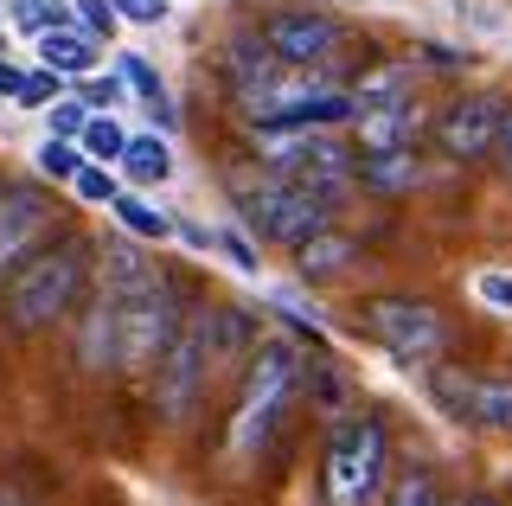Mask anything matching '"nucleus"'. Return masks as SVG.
<instances>
[{"label":"nucleus","mask_w":512,"mask_h":506,"mask_svg":"<svg viewBox=\"0 0 512 506\" xmlns=\"http://www.w3.org/2000/svg\"><path fill=\"white\" fill-rule=\"evenodd\" d=\"M96 282L116 295V340H122V366L116 372L148 378L160 366V353H167V340L180 334L186 308H192L186 282L154 270L135 244H103V276Z\"/></svg>","instance_id":"f257e3e1"},{"label":"nucleus","mask_w":512,"mask_h":506,"mask_svg":"<svg viewBox=\"0 0 512 506\" xmlns=\"http://www.w3.org/2000/svg\"><path fill=\"white\" fill-rule=\"evenodd\" d=\"M90 263H96V244L84 231H52L39 250L0 282V321L13 334H52L77 314V302L90 295Z\"/></svg>","instance_id":"f03ea898"},{"label":"nucleus","mask_w":512,"mask_h":506,"mask_svg":"<svg viewBox=\"0 0 512 506\" xmlns=\"http://www.w3.org/2000/svg\"><path fill=\"white\" fill-rule=\"evenodd\" d=\"M301 372H308V359H301L295 340L256 334V346L244 353V366H237V398L224 410V455L231 462H256L276 442L282 417L301 398Z\"/></svg>","instance_id":"7ed1b4c3"},{"label":"nucleus","mask_w":512,"mask_h":506,"mask_svg":"<svg viewBox=\"0 0 512 506\" xmlns=\"http://www.w3.org/2000/svg\"><path fill=\"white\" fill-rule=\"evenodd\" d=\"M224 193H231L244 231L263 237V244H276V250H301L314 231L333 225V212H340V199H333V193L301 186V180H282V173H269L263 161L231 167V173H224Z\"/></svg>","instance_id":"20e7f679"},{"label":"nucleus","mask_w":512,"mask_h":506,"mask_svg":"<svg viewBox=\"0 0 512 506\" xmlns=\"http://www.w3.org/2000/svg\"><path fill=\"white\" fill-rule=\"evenodd\" d=\"M391 481V436L372 410L333 417L327 449H320V500L327 506H372Z\"/></svg>","instance_id":"39448f33"},{"label":"nucleus","mask_w":512,"mask_h":506,"mask_svg":"<svg viewBox=\"0 0 512 506\" xmlns=\"http://www.w3.org/2000/svg\"><path fill=\"white\" fill-rule=\"evenodd\" d=\"M359 334L391 353V366L429 372L448 353V314L423 295H372L359 302Z\"/></svg>","instance_id":"423d86ee"},{"label":"nucleus","mask_w":512,"mask_h":506,"mask_svg":"<svg viewBox=\"0 0 512 506\" xmlns=\"http://www.w3.org/2000/svg\"><path fill=\"white\" fill-rule=\"evenodd\" d=\"M212 372H218V359H212V327H205V308L192 302L186 321H180V334L167 340V353H160V366L148 372V378H154V410H160V423H167V430H186V423L199 417Z\"/></svg>","instance_id":"0eeeda50"},{"label":"nucleus","mask_w":512,"mask_h":506,"mask_svg":"<svg viewBox=\"0 0 512 506\" xmlns=\"http://www.w3.org/2000/svg\"><path fill=\"white\" fill-rule=\"evenodd\" d=\"M256 161L282 180H301V186H320V193L346 199L352 186V167H359V148H346L333 129H301V135H256Z\"/></svg>","instance_id":"6e6552de"},{"label":"nucleus","mask_w":512,"mask_h":506,"mask_svg":"<svg viewBox=\"0 0 512 506\" xmlns=\"http://www.w3.org/2000/svg\"><path fill=\"white\" fill-rule=\"evenodd\" d=\"M506 109L512 103L500 90H461L442 109H429V141H436V154L448 167H480L493 154V141H500Z\"/></svg>","instance_id":"1a4fd4ad"},{"label":"nucleus","mask_w":512,"mask_h":506,"mask_svg":"<svg viewBox=\"0 0 512 506\" xmlns=\"http://www.w3.org/2000/svg\"><path fill=\"white\" fill-rule=\"evenodd\" d=\"M429 398L442 404V417L468 423V430L512 436V378L461 372V366H429Z\"/></svg>","instance_id":"9d476101"},{"label":"nucleus","mask_w":512,"mask_h":506,"mask_svg":"<svg viewBox=\"0 0 512 506\" xmlns=\"http://www.w3.org/2000/svg\"><path fill=\"white\" fill-rule=\"evenodd\" d=\"M256 33L269 39V52H276L288 71L333 65V52L346 45V26L333 20L327 7H269L263 20H256Z\"/></svg>","instance_id":"9b49d317"},{"label":"nucleus","mask_w":512,"mask_h":506,"mask_svg":"<svg viewBox=\"0 0 512 506\" xmlns=\"http://www.w3.org/2000/svg\"><path fill=\"white\" fill-rule=\"evenodd\" d=\"M58 231V199L32 180H0V282Z\"/></svg>","instance_id":"f8f14e48"},{"label":"nucleus","mask_w":512,"mask_h":506,"mask_svg":"<svg viewBox=\"0 0 512 506\" xmlns=\"http://www.w3.org/2000/svg\"><path fill=\"white\" fill-rule=\"evenodd\" d=\"M71 359L84 366L90 378H103V372H116L122 366V340H116V295L96 282V289L77 302L71 314Z\"/></svg>","instance_id":"ddd939ff"},{"label":"nucleus","mask_w":512,"mask_h":506,"mask_svg":"<svg viewBox=\"0 0 512 506\" xmlns=\"http://www.w3.org/2000/svg\"><path fill=\"white\" fill-rule=\"evenodd\" d=\"M218 71H224V90H231V97H244V90L269 84V77L282 71V58L269 52V39L256 33V26H244V33H231V39L218 45Z\"/></svg>","instance_id":"4468645a"},{"label":"nucleus","mask_w":512,"mask_h":506,"mask_svg":"<svg viewBox=\"0 0 512 506\" xmlns=\"http://www.w3.org/2000/svg\"><path fill=\"white\" fill-rule=\"evenodd\" d=\"M352 103H359V116H372V109H397V103H416V58H372L359 77H352Z\"/></svg>","instance_id":"2eb2a0df"},{"label":"nucleus","mask_w":512,"mask_h":506,"mask_svg":"<svg viewBox=\"0 0 512 506\" xmlns=\"http://www.w3.org/2000/svg\"><path fill=\"white\" fill-rule=\"evenodd\" d=\"M423 135H429V109L423 103H397V109H372V116H359V154L416 148Z\"/></svg>","instance_id":"dca6fc26"},{"label":"nucleus","mask_w":512,"mask_h":506,"mask_svg":"<svg viewBox=\"0 0 512 506\" xmlns=\"http://www.w3.org/2000/svg\"><path fill=\"white\" fill-rule=\"evenodd\" d=\"M352 180L365 186V193L378 199H404L423 186V154L416 148H391V154H359V167H352Z\"/></svg>","instance_id":"f3484780"},{"label":"nucleus","mask_w":512,"mask_h":506,"mask_svg":"<svg viewBox=\"0 0 512 506\" xmlns=\"http://www.w3.org/2000/svg\"><path fill=\"white\" fill-rule=\"evenodd\" d=\"M288 257H295L301 282H333V276H346L352 263H359V244H352L340 225H327V231H314L301 250H288Z\"/></svg>","instance_id":"a211bd4d"},{"label":"nucleus","mask_w":512,"mask_h":506,"mask_svg":"<svg viewBox=\"0 0 512 506\" xmlns=\"http://www.w3.org/2000/svg\"><path fill=\"white\" fill-rule=\"evenodd\" d=\"M205 327H212V359H218V372L224 366H244V353L256 346V314H244V308H212L205 302Z\"/></svg>","instance_id":"6ab92c4d"},{"label":"nucleus","mask_w":512,"mask_h":506,"mask_svg":"<svg viewBox=\"0 0 512 506\" xmlns=\"http://www.w3.org/2000/svg\"><path fill=\"white\" fill-rule=\"evenodd\" d=\"M39 58H45V71H58V77H90L96 71V39L84 26H52V33H39Z\"/></svg>","instance_id":"aec40b11"},{"label":"nucleus","mask_w":512,"mask_h":506,"mask_svg":"<svg viewBox=\"0 0 512 506\" xmlns=\"http://www.w3.org/2000/svg\"><path fill=\"white\" fill-rule=\"evenodd\" d=\"M116 71H122V84L135 90V97L148 103V109H154V122H160V129H173V103H167V84H160V71L148 65V58H141V52H116Z\"/></svg>","instance_id":"412c9836"},{"label":"nucleus","mask_w":512,"mask_h":506,"mask_svg":"<svg viewBox=\"0 0 512 506\" xmlns=\"http://www.w3.org/2000/svg\"><path fill=\"white\" fill-rule=\"evenodd\" d=\"M122 173H128V180H135V186H160V180H167V173H173V154H167V141H154V135H128V148H122Z\"/></svg>","instance_id":"4be33fe9"},{"label":"nucleus","mask_w":512,"mask_h":506,"mask_svg":"<svg viewBox=\"0 0 512 506\" xmlns=\"http://www.w3.org/2000/svg\"><path fill=\"white\" fill-rule=\"evenodd\" d=\"M109 212L122 218V231H128V237H154V244H160V237H173V218L160 212L154 199H141V193H122L116 205H109Z\"/></svg>","instance_id":"5701e85b"},{"label":"nucleus","mask_w":512,"mask_h":506,"mask_svg":"<svg viewBox=\"0 0 512 506\" xmlns=\"http://www.w3.org/2000/svg\"><path fill=\"white\" fill-rule=\"evenodd\" d=\"M384 506H442V494H436V474L429 468H397L391 481H384V494H378Z\"/></svg>","instance_id":"b1692460"},{"label":"nucleus","mask_w":512,"mask_h":506,"mask_svg":"<svg viewBox=\"0 0 512 506\" xmlns=\"http://www.w3.org/2000/svg\"><path fill=\"white\" fill-rule=\"evenodd\" d=\"M77 148L90 154V161H122V148H128V135H122V122L109 116V109H96V116L84 122V135H77Z\"/></svg>","instance_id":"393cba45"},{"label":"nucleus","mask_w":512,"mask_h":506,"mask_svg":"<svg viewBox=\"0 0 512 506\" xmlns=\"http://www.w3.org/2000/svg\"><path fill=\"white\" fill-rule=\"evenodd\" d=\"M84 161H90V154L77 148V141H58V135H45V141H39V154H32L39 180H64V186L77 180V167H84Z\"/></svg>","instance_id":"a878e982"},{"label":"nucleus","mask_w":512,"mask_h":506,"mask_svg":"<svg viewBox=\"0 0 512 506\" xmlns=\"http://www.w3.org/2000/svg\"><path fill=\"white\" fill-rule=\"evenodd\" d=\"M71 193L84 199V205H116L122 199V180L103 161H84V167H77V180H71Z\"/></svg>","instance_id":"bb28decb"},{"label":"nucleus","mask_w":512,"mask_h":506,"mask_svg":"<svg viewBox=\"0 0 512 506\" xmlns=\"http://www.w3.org/2000/svg\"><path fill=\"white\" fill-rule=\"evenodd\" d=\"M13 26L39 39L52 26H71V13H64V0H13Z\"/></svg>","instance_id":"cd10ccee"},{"label":"nucleus","mask_w":512,"mask_h":506,"mask_svg":"<svg viewBox=\"0 0 512 506\" xmlns=\"http://www.w3.org/2000/svg\"><path fill=\"white\" fill-rule=\"evenodd\" d=\"M45 116H52V135H58V141H77V135H84V122L96 116V109H90L84 97H58L52 109H45Z\"/></svg>","instance_id":"c85d7f7f"},{"label":"nucleus","mask_w":512,"mask_h":506,"mask_svg":"<svg viewBox=\"0 0 512 506\" xmlns=\"http://www.w3.org/2000/svg\"><path fill=\"white\" fill-rule=\"evenodd\" d=\"M474 295H480L487 308L512 314V270H480V276H474Z\"/></svg>","instance_id":"c756f323"},{"label":"nucleus","mask_w":512,"mask_h":506,"mask_svg":"<svg viewBox=\"0 0 512 506\" xmlns=\"http://www.w3.org/2000/svg\"><path fill=\"white\" fill-rule=\"evenodd\" d=\"M212 250H224L237 270H263V263H256V244H250L244 231H212Z\"/></svg>","instance_id":"7c9ffc66"},{"label":"nucleus","mask_w":512,"mask_h":506,"mask_svg":"<svg viewBox=\"0 0 512 506\" xmlns=\"http://www.w3.org/2000/svg\"><path fill=\"white\" fill-rule=\"evenodd\" d=\"M77 7H84V33L90 39H109V33H116V20H122L116 0H77Z\"/></svg>","instance_id":"2f4dec72"},{"label":"nucleus","mask_w":512,"mask_h":506,"mask_svg":"<svg viewBox=\"0 0 512 506\" xmlns=\"http://www.w3.org/2000/svg\"><path fill=\"white\" fill-rule=\"evenodd\" d=\"M58 90H64V77H58V71H26V90H20V103H26V109H39V103H58Z\"/></svg>","instance_id":"473e14b6"},{"label":"nucleus","mask_w":512,"mask_h":506,"mask_svg":"<svg viewBox=\"0 0 512 506\" xmlns=\"http://www.w3.org/2000/svg\"><path fill=\"white\" fill-rule=\"evenodd\" d=\"M122 90H128V84H122V71H116V77H90V84H84V103H90V109H116V103H122Z\"/></svg>","instance_id":"72a5a7b5"},{"label":"nucleus","mask_w":512,"mask_h":506,"mask_svg":"<svg viewBox=\"0 0 512 506\" xmlns=\"http://www.w3.org/2000/svg\"><path fill=\"white\" fill-rule=\"evenodd\" d=\"M416 58H423L429 71H461V65H468V52H455V45H436V39L416 45Z\"/></svg>","instance_id":"f704fd0d"},{"label":"nucleus","mask_w":512,"mask_h":506,"mask_svg":"<svg viewBox=\"0 0 512 506\" xmlns=\"http://www.w3.org/2000/svg\"><path fill=\"white\" fill-rule=\"evenodd\" d=\"M116 13L135 20V26H160V20H167V0H116Z\"/></svg>","instance_id":"c9c22d12"},{"label":"nucleus","mask_w":512,"mask_h":506,"mask_svg":"<svg viewBox=\"0 0 512 506\" xmlns=\"http://www.w3.org/2000/svg\"><path fill=\"white\" fill-rule=\"evenodd\" d=\"M493 173H500V180H512V109H506V122H500V141H493Z\"/></svg>","instance_id":"e433bc0d"},{"label":"nucleus","mask_w":512,"mask_h":506,"mask_svg":"<svg viewBox=\"0 0 512 506\" xmlns=\"http://www.w3.org/2000/svg\"><path fill=\"white\" fill-rule=\"evenodd\" d=\"M20 90H26V71H20V65H7V52H0V97L20 103Z\"/></svg>","instance_id":"4c0bfd02"},{"label":"nucleus","mask_w":512,"mask_h":506,"mask_svg":"<svg viewBox=\"0 0 512 506\" xmlns=\"http://www.w3.org/2000/svg\"><path fill=\"white\" fill-rule=\"evenodd\" d=\"M442 506H500L493 494H468V500H442Z\"/></svg>","instance_id":"58836bf2"},{"label":"nucleus","mask_w":512,"mask_h":506,"mask_svg":"<svg viewBox=\"0 0 512 506\" xmlns=\"http://www.w3.org/2000/svg\"><path fill=\"white\" fill-rule=\"evenodd\" d=\"M0 506H20V494H13V487H0Z\"/></svg>","instance_id":"ea45409f"}]
</instances>
